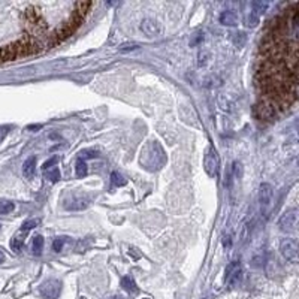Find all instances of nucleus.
<instances>
[{"label": "nucleus", "mask_w": 299, "mask_h": 299, "mask_svg": "<svg viewBox=\"0 0 299 299\" xmlns=\"http://www.w3.org/2000/svg\"><path fill=\"white\" fill-rule=\"evenodd\" d=\"M257 82L262 99L281 112L299 97V3L289 5L269 23L260 44Z\"/></svg>", "instance_id": "obj_1"}, {"label": "nucleus", "mask_w": 299, "mask_h": 299, "mask_svg": "<svg viewBox=\"0 0 299 299\" xmlns=\"http://www.w3.org/2000/svg\"><path fill=\"white\" fill-rule=\"evenodd\" d=\"M139 163L142 165L147 171L156 172L166 163V154L162 148L160 144L157 142H150L144 147L142 153L139 157Z\"/></svg>", "instance_id": "obj_2"}, {"label": "nucleus", "mask_w": 299, "mask_h": 299, "mask_svg": "<svg viewBox=\"0 0 299 299\" xmlns=\"http://www.w3.org/2000/svg\"><path fill=\"white\" fill-rule=\"evenodd\" d=\"M82 21H84V16L74 11V14L70 15V18H69L66 23H63L59 29H56V31L51 34L49 45H51V47L59 45V44H62L63 41H66L69 36H72V34L79 29V26L82 24Z\"/></svg>", "instance_id": "obj_3"}, {"label": "nucleus", "mask_w": 299, "mask_h": 299, "mask_svg": "<svg viewBox=\"0 0 299 299\" xmlns=\"http://www.w3.org/2000/svg\"><path fill=\"white\" fill-rule=\"evenodd\" d=\"M259 206L263 217H269L274 206V189L271 184L263 183L259 187Z\"/></svg>", "instance_id": "obj_4"}, {"label": "nucleus", "mask_w": 299, "mask_h": 299, "mask_svg": "<svg viewBox=\"0 0 299 299\" xmlns=\"http://www.w3.org/2000/svg\"><path fill=\"white\" fill-rule=\"evenodd\" d=\"M24 18L29 24V27L36 33V34H42L47 31L48 26L45 23V20L42 18V15L39 12L38 8H34V6H29L26 11H24Z\"/></svg>", "instance_id": "obj_5"}, {"label": "nucleus", "mask_w": 299, "mask_h": 299, "mask_svg": "<svg viewBox=\"0 0 299 299\" xmlns=\"http://www.w3.org/2000/svg\"><path fill=\"white\" fill-rule=\"evenodd\" d=\"M280 253L289 263H299V241L295 238H283L280 241Z\"/></svg>", "instance_id": "obj_6"}, {"label": "nucleus", "mask_w": 299, "mask_h": 299, "mask_svg": "<svg viewBox=\"0 0 299 299\" xmlns=\"http://www.w3.org/2000/svg\"><path fill=\"white\" fill-rule=\"evenodd\" d=\"M278 227L283 232H295L299 229V208H290L280 217Z\"/></svg>", "instance_id": "obj_7"}, {"label": "nucleus", "mask_w": 299, "mask_h": 299, "mask_svg": "<svg viewBox=\"0 0 299 299\" xmlns=\"http://www.w3.org/2000/svg\"><path fill=\"white\" fill-rule=\"evenodd\" d=\"M253 114L257 120H262V121H271L274 120L280 112L278 110L274 107L272 103H269L268 100L265 99H260L254 107H253Z\"/></svg>", "instance_id": "obj_8"}, {"label": "nucleus", "mask_w": 299, "mask_h": 299, "mask_svg": "<svg viewBox=\"0 0 299 299\" xmlns=\"http://www.w3.org/2000/svg\"><path fill=\"white\" fill-rule=\"evenodd\" d=\"M204 168L205 172L209 178H216L217 173H219V168H220V160L216 154V151L213 148H209L205 153V159H204Z\"/></svg>", "instance_id": "obj_9"}, {"label": "nucleus", "mask_w": 299, "mask_h": 299, "mask_svg": "<svg viewBox=\"0 0 299 299\" xmlns=\"http://www.w3.org/2000/svg\"><path fill=\"white\" fill-rule=\"evenodd\" d=\"M242 278V268L239 265V262H234L231 263L229 267L226 269V275H224V280H226V284L229 287H234L236 286Z\"/></svg>", "instance_id": "obj_10"}, {"label": "nucleus", "mask_w": 299, "mask_h": 299, "mask_svg": "<svg viewBox=\"0 0 299 299\" xmlns=\"http://www.w3.org/2000/svg\"><path fill=\"white\" fill-rule=\"evenodd\" d=\"M62 292V283L57 280H49L41 286V295L45 299H57Z\"/></svg>", "instance_id": "obj_11"}, {"label": "nucleus", "mask_w": 299, "mask_h": 299, "mask_svg": "<svg viewBox=\"0 0 299 299\" xmlns=\"http://www.w3.org/2000/svg\"><path fill=\"white\" fill-rule=\"evenodd\" d=\"M141 30H142V33H145L147 36L156 38L162 33V26L159 21H156L153 18H147L142 21V24H141Z\"/></svg>", "instance_id": "obj_12"}, {"label": "nucleus", "mask_w": 299, "mask_h": 299, "mask_svg": "<svg viewBox=\"0 0 299 299\" xmlns=\"http://www.w3.org/2000/svg\"><path fill=\"white\" fill-rule=\"evenodd\" d=\"M90 198L87 196H82V195H74L72 199H69L67 204H66V209L69 211H81V209H85L87 206L90 205Z\"/></svg>", "instance_id": "obj_13"}, {"label": "nucleus", "mask_w": 299, "mask_h": 299, "mask_svg": "<svg viewBox=\"0 0 299 299\" xmlns=\"http://www.w3.org/2000/svg\"><path fill=\"white\" fill-rule=\"evenodd\" d=\"M15 59H20V52H18V47L16 44H11L6 47L0 48V63H5V62H12Z\"/></svg>", "instance_id": "obj_14"}, {"label": "nucleus", "mask_w": 299, "mask_h": 299, "mask_svg": "<svg viewBox=\"0 0 299 299\" xmlns=\"http://www.w3.org/2000/svg\"><path fill=\"white\" fill-rule=\"evenodd\" d=\"M219 20L223 26H227V27H234L238 24V16L234 11H223L219 16Z\"/></svg>", "instance_id": "obj_15"}, {"label": "nucleus", "mask_w": 299, "mask_h": 299, "mask_svg": "<svg viewBox=\"0 0 299 299\" xmlns=\"http://www.w3.org/2000/svg\"><path fill=\"white\" fill-rule=\"evenodd\" d=\"M34 171H36V157L31 156L23 165V173H24L26 178H33Z\"/></svg>", "instance_id": "obj_16"}, {"label": "nucleus", "mask_w": 299, "mask_h": 299, "mask_svg": "<svg viewBox=\"0 0 299 299\" xmlns=\"http://www.w3.org/2000/svg\"><path fill=\"white\" fill-rule=\"evenodd\" d=\"M121 286H123V289L127 290L129 293H136V292H138V286H136L135 280H133L130 275L123 277V280H121Z\"/></svg>", "instance_id": "obj_17"}, {"label": "nucleus", "mask_w": 299, "mask_h": 299, "mask_svg": "<svg viewBox=\"0 0 299 299\" xmlns=\"http://www.w3.org/2000/svg\"><path fill=\"white\" fill-rule=\"evenodd\" d=\"M259 23V14L254 12V9L252 8V3H250V11L245 12V24L249 27H256Z\"/></svg>", "instance_id": "obj_18"}, {"label": "nucleus", "mask_w": 299, "mask_h": 299, "mask_svg": "<svg viewBox=\"0 0 299 299\" xmlns=\"http://www.w3.org/2000/svg\"><path fill=\"white\" fill-rule=\"evenodd\" d=\"M201 84L204 87H208V89H214V87H219L221 85V79L214 77V75H208V77H204L201 79Z\"/></svg>", "instance_id": "obj_19"}, {"label": "nucleus", "mask_w": 299, "mask_h": 299, "mask_svg": "<svg viewBox=\"0 0 299 299\" xmlns=\"http://www.w3.org/2000/svg\"><path fill=\"white\" fill-rule=\"evenodd\" d=\"M42 250H44V236L36 235L33 238V253L39 256L42 253Z\"/></svg>", "instance_id": "obj_20"}, {"label": "nucleus", "mask_w": 299, "mask_h": 299, "mask_svg": "<svg viewBox=\"0 0 299 299\" xmlns=\"http://www.w3.org/2000/svg\"><path fill=\"white\" fill-rule=\"evenodd\" d=\"M87 172H89V166H87V163L84 160H78L77 162V166H75V173H77V177L82 178L87 175Z\"/></svg>", "instance_id": "obj_21"}, {"label": "nucleus", "mask_w": 299, "mask_h": 299, "mask_svg": "<svg viewBox=\"0 0 299 299\" xmlns=\"http://www.w3.org/2000/svg\"><path fill=\"white\" fill-rule=\"evenodd\" d=\"M111 184L114 187H121V186L126 184V178L123 177L121 173H118V172H112L111 173Z\"/></svg>", "instance_id": "obj_22"}, {"label": "nucleus", "mask_w": 299, "mask_h": 299, "mask_svg": "<svg viewBox=\"0 0 299 299\" xmlns=\"http://www.w3.org/2000/svg\"><path fill=\"white\" fill-rule=\"evenodd\" d=\"M90 8H92V2H78L75 5V12H78L79 15L85 16L87 12L90 11Z\"/></svg>", "instance_id": "obj_23"}, {"label": "nucleus", "mask_w": 299, "mask_h": 299, "mask_svg": "<svg viewBox=\"0 0 299 299\" xmlns=\"http://www.w3.org/2000/svg\"><path fill=\"white\" fill-rule=\"evenodd\" d=\"M45 178L51 183H57L60 180V171L57 168H52L45 172Z\"/></svg>", "instance_id": "obj_24"}, {"label": "nucleus", "mask_w": 299, "mask_h": 299, "mask_svg": "<svg viewBox=\"0 0 299 299\" xmlns=\"http://www.w3.org/2000/svg\"><path fill=\"white\" fill-rule=\"evenodd\" d=\"M252 8L254 9L256 14L262 15L263 12H267V11H268L269 3H268V2H253V3H252Z\"/></svg>", "instance_id": "obj_25"}, {"label": "nucleus", "mask_w": 299, "mask_h": 299, "mask_svg": "<svg viewBox=\"0 0 299 299\" xmlns=\"http://www.w3.org/2000/svg\"><path fill=\"white\" fill-rule=\"evenodd\" d=\"M15 205L9 201H0V214H9L12 213Z\"/></svg>", "instance_id": "obj_26"}, {"label": "nucleus", "mask_w": 299, "mask_h": 299, "mask_svg": "<svg viewBox=\"0 0 299 299\" xmlns=\"http://www.w3.org/2000/svg\"><path fill=\"white\" fill-rule=\"evenodd\" d=\"M23 244H24L23 238H20V236H15V238L11 241V249H12L15 253H20V252H21V249H23Z\"/></svg>", "instance_id": "obj_27"}, {"label": "nucleus", "mask_w": 299, "mask_h": 299, "mask_svg": "<svg viewBox=\"0 0 299 299\" xmlns=\"http://www.w3.org/2000/svg\"><path fill=\"white\" fill-rule=\"evenodd\" d=\"M209 52L206 51V49H202L201 52H199V56H198V64L201 66V67H204V66H206L208 64V62H209Z\"/></svg>", "instance_id": "obj_28"}, {"label": "nucleus", "mask_w": 299, "mask_h": 299, "mask_svg": "<svg viewBox=\"0 0 299 299\" xmlns=\"http://www.w3.org/2000/svg\"><path fill=\"white\" fill-rule=\"evenodd\" d=\"M38 224H39V220H27V221H24L23 226H21V232H23V234H27L29 231H31L33 227H36Z\"/></svg>", "instance_id": "obj_29"}, {"label": "nucleus", "mask_w": 299, "mask_h": 299, "mask_svg": "<svg viewBox=\"0 0 299 299\" xmlns=\"http://www.w3.org/2000/svg\"><path fill=\"white\" fill-rule=\"evenodd\" d=\"M59 162V157L57 156H54V157H52V159H49V160H47L44 165H42V169L47 172V171H49V169H52V168H54L56 166V163Z\"/></svg>", "instance_id": "obj_30"}, {"label": "nucleus", "mask_w": 299, "mask_h": 299, "mask_svg": "<svg viewBox=\"0 0 299 299\" xmlns=\"http://www.w3.org/2000/svg\"><path fill=\"white\" fill-rule=\"evenodd\" d=\"M232 172H234V177H235L236 180L242 178V166H241V163H239V162H235V163H234Z\"/></svg>", "instance_id": "obj_31"}, {"label": "nucleus", "mask_w": 299, "mask_h": 299, "mask_svg": "<svg viewBox=\"0 0 299 299\" xmlns=\"http://www.w3.org/2000/svg\"><path fill=\"white\" fill-rule=\"evenodd\" d=\"M63 244H64L63 238H56L54 242H52V249H54V252H60L63 249Z\"/></svg>", "instance_id": "obj_32"}, {"label": "nucleus", "mask_w": 299, "mask_h": 299, "mask_svg": "<svg viewBox=\"0 0 299 299\" xmlns=\"http://www.w3.org/2000/svg\"><path fill=\"white\" fill-rule=\"evenodd\" d=\"M292 135L295 136L296 142H299V120H296V121L293 123V126H292Z\"/></svg>", "instance_id": "obj_33"}, {"label": "nucleus", "mask_w": 299, "mask_h": 299, "mask_svg": "<svg viewBox=\"0 0 299 299\" xmlns=\"http://www.w3.org/2000/svg\"><path fill=\"white\" fill-rule=\"evenodd\" d=\"M96 156H97V153H96V151L89 150V151H82V153H81V156H79V159L82 160V159H85V157H87V159H94Z\"/></svg>", "instance_id": "obj_34"}, {"label": "nucleus", "mask_w": 299, "mask_h": 299, "mask_svg": "<svg viewBox=\"0 0 299 299\" xmlns=\"http://www.w3.org/2000/svg\"><path fill=\"white\" fill-rule=\"evenodd\" d=\"M136 48H139L138 45H125V47H120V52H127V51H133V49H136Z\"/></svg>", "instance_id": "obj_35"}, {"label": "nucleus", "mask_w": 299, "mask_h": 299, "mask_svg": "<svg viewBox=\"0 0 299 299\" xmlns=\"http://www.w3.org/2000/svg\"><path fill=\"white\" fill-rule=\"evenodd\" d=\"M8 130H9V127H0V141H3V138L6 136Z\"/></svg>", "instance_id": "obj_36"}, {"label": "nucleus", "mask_w": 299, "mask_h": 299, "mask_svg": "<svg viewBox=\"0 0 299 299\" xmlns=\"http://www.w3.org/2000/svg\"><path fill=\"white\" fill-rule=\"evenodd\" d=\"M129 254H130L132 257H135V259H139V257H141V254L138 253V250H133V249H130Z\"/></svg>", "instance_id": "obj_37"}, {"label": "nucleus", "mask_w": 299, "mask_h": 299, "mask_svg": "<svg viewBox=\"0 0 299 299\" xmlns=\"http://www.w3.org/2000/svg\"><path fill=\"white\" fill-rule=\"evenodd\" d=\"M3 262H5V254L0 252V263H3Z\"/></svg>", "instance_id": "obj_38"}, {"label": "nucleus", "mask_w": 299, "mask_h": 299, "mask_svg": "<svg viewBox=\"0 0 299 299\" xmlns=\"http://www.w3.org/2000/svg\"><path fill=\"white\" fill-rule=\"evenodd\" d=\"M298 165H299V160H298Z\"/></svg>", "instance_id": "obj_39"}]
</instances>
